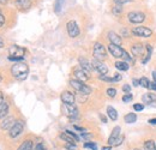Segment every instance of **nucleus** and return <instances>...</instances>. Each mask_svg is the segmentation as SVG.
<instances>
[{
  "instance_id": "41",
  "label": "nucleus",
  "mask_w": 156,
  "mask_h": 150,
  "mask_svg": "<svg viewBox=\"0 0 156 150\" xmlns=\"http://www.w3.org/2000/svg\"><path fill=\"white\" fill-rule=\"evenodd\" d=\"M34 150H46V148H44V145H43L42 143H39V144L34 148Z\"/></svg>"
},
{
  "instance_id": "20",
  "label": "nucleus",
  "mask_w": 156,
  "mask_h": 150,
  "mask_svg": "<svg viewBox=\"0 0 156 150\" xmlns=\"http://www.w3.org/2000/svg\"><path fill=\"white\" fill-rule=\"evenodd\" d=\"M142 100H143V102H144V103H147V105H150V103H153V102H156V96L154 94H150V93H148V94L143 95Z\"/></svg>"
},
{
  "instance_id": "2",
  "label": "nucleus",
  "mask_w": 156,
  "mask_h": 150,
  "mask_svg": "<svg viewBox=\"0 0 156 150\" xmlns=\"http://www.w3.org/2000/svg\"><path fill=\"white\" fill-rule=\"evenodd\" d=\"M9 53H10L9 60H11V61H22V60L24 59L25 49H24L23 47H20V46L13 45V46L10 47Z\"/></svg>"
},
{
  "instance_id": "27",
  "label": "nucleus",
  "mask_w": 156,
  "mask_h": 150,
  "mask_svg": "<svg viewBox=\"0 0 156 150\" xmlns=\"http://www.w3.org/2000/svg\"><path fill=\"white\" fill-rule=\"evenodd\" d=\"M64 1L65 0H55L54 1V12L55 13H59L61 11V9L64 6Z\"/></svg>"
},
{
  "instance_id": "10",
  "label": "nucleus",
  "mask_w": 156,
  "mask_h": 150,
  "mask_svg": "<svg viewBox=\"0 0 156 150\" xmlns=\"http://www.w3.org/2000/svg\"><path fill=\"white\" fill-rule=\"evenodd\" d=\"M91 65H93V67L98 71L100 75H107V72H108V67H107L102 61L94 59L93 62H91Z\"/></svg>"
},
{
  "instance_id": "49",
  "label": "nucleus",
  "mask_w": 156,
  "mask_h": 150,
  "mask_svg": "<svg viewBox=\"0 0 156 150\" xmlns=\"http://www.w3.org/2000/svg\"><path fill=\"white\" fill-rule=\"evenodd\" d=\"M2 100H4V96H2V93H1V91H0V105H1V103H2V102H4V101H2Z\"/></svg>"
},
{
  "instance_id": "9",
  "label": "nucleus",
  "mask_w": 156,
  "mask_h": 150,
  "mask_svg": "<svg viewBox=\"0 0 156 150\" xmlns=\"http://www.w3.org/2000/svg\"><path fill=\"white\" fill-rule=\"evenodd\" d=\"M66 28H67V33L72 38H77L79 35V28H78L77 23L75 20H70L67 24H66Z\"/></svg>"
},
{
  "instance_id": "28",
  "label": "nucleus",
  "mask_w": 156,
  "mask_h": 150,
  "mask_svg": "<svg viewBox=\"0 0 156 150\" xmlns=\"http://www.w3.org/2000/svg\"><path fill=\"white\" fill-rule=\"evenodd\" d=\"M60 138L64 139V141H66V143H76V141H75L70 134H67L66 132L61 133V134H60Z\"/></svg>"
},
{
  "instance_id": "42",
  "label": "nucleus",
  "mask_w": 156,
  "mask_h": 150,
  "mask_svg": "<svg viewBox=\"0 0 156 150\" xmlns=\"http://www.w3.org/2000/svg\"><path fill=\"white\" fill-rule=\"evenodd\" d=\"M149 89L150 90H156V82H150V84H149Z\"/></svg>"
},
{
  "instance_id": "8",
  "label": "nucleus",
  "mask_w": 156,
  "mask_h": 150,
  "mask_svg": "<svg viewBox=\"0 0 156 150\" xmlns=\"http://www.w3.org/2000/svg\"><path fill=\"white\" fill-rule=\"evenodd\" d=\"M23 129H24V124H23V121H22V120L16 121L15 125L12 126V129L10 130V137H12V138L18 137L20 133L23 132Z\"/></svg>"
},
{
  "instance_id": "43",
  "label": "nucleus",
  "mask_w": 156,
  "mask_h": 150,
  "mask_svg": "<svg viewBox=\"0 0 156 150\" xmlns=\"http://www.w3.org/2000/svg\"><path fill=\"white\" fill-rule=\"evenodd\" d=\"M121 78H122V76L117 73V75L113 77V82H119V80H121Z\"/></svg>"
},
{
  "instance_id": "33",
  "label": "nucleus",
  "mask_w": 156,
  "mask_h": 150,
  "mask_svg": "<svg viewBox=\"0 0 156 150\" xmlns=\"http://www.w3.org/2000/svg\"><path fill=\"white\" fill-rule=\"evenodd\" d=\"M107 95H108L109 97H115L117 90H115L114 88H108V89H107Z\"/></svg>"
},
{
  "instance_id": "15",
  "label": "nucleus",
  "mask_w": 156,
  "mask_h": 150,
  "mask_svg": "<svg viewBox=\"0 0 156 150\" xmlns=\"http://www.w3.org/2000/svg\"><path fill=\"white\" fill-rule=\"evenodd\" d=\"M15 118L13 116H6L4 119V121L1 123V129L2 130H11L12 126L15 125Z\"/></svg>"
},
{
  "instance_id": "11",
  "label": "nucleus",
  "mask_w": 156,
  "mask_h": 150,
  "mask_svg": "<svg viewBox=\"0 0 156 150\" xmlns=\"http://www.w3.org/2000/svg\"><path fill=\"white\" fill-rule=\"evenodd\" d=\"M108 51H109V53L114 56V58H122L124 56V52H125L120 46L113 45V43H109Z\"/></svg>"
},
{
  "instance_id": "22",
  "label": "nucleus",
  "mask_w": 156,
  "mask_h": 150,
  "mask_svg": "<svg viewBox=\"0 0 156 150\" xmlns=\"http://www.w3.org/2000/svg\"><path fill=\"white\" fill-rule=\"evenodd\" d=\"M115 67H117L118 70H120V71H127L130 65H129V62L122 60V61H117L115 62Z\"/></svg>"
},
{
  "instance_id": "5",
  "label": "nucleus",
  "mask_w": 156,
  "mask_h": 150,
  "mask_svg": "<svg viewBox=\"0 0 156 150\" xmlns=\"http://www.w3.org/2000/svg\"><path fill=\"white\" fill-rule=\"evenodd\" d=\"M93 54H94V58H95L96 60H100V61H102V60H105V59L107 58L106 48H105V47H103V45H102V43H100V42H96V43L94 45Z\"/></svg>"
},
{
  "instance_id": "30",
  "label": "nucleus",
  "mask_w": 156,
  "mask_h": 150,
  "mask_svg": "<svg viewBox=\"0 0 156 150\" xmlns=\"http://www.w3.org/2000/svg\"><path fill=\"white\" fill-rule=\"evenodd\" d=\"M139 84H140L143 88L149 89V84H150V82H149V79H148L147 77H142V78L139 79Z\"/></svg>"
},
{
  "instance_id": "1",
  "label": "nucleus",
  "mask_w": 156,
  "mask_h": 150,
  "mask_svg": "<svg viewBox=\"0 0 156 150\" xmlns=\"http://www.w3.org/2000/svg\"><path fill=\"white\" fill-rule=\"evenodd\" d=\"M11 73L13 75V77H16L18 80H24L28 73H29V67L25 62H17L12 66L11 69Z\"/></svg>"
},
{
  "instance_id": "45",
  "label": "nucleus",
  "mask_w": 156,
  "mask_h": 150,
  "mask_svg": "<svg viewBox=\"0 0 156 150\" xmlns=\"http://www.w3.org/2000/svg\"><path fill=\"white\" fill-rule=\"evenodd\" d=\"M4 23H5V17L0 13V27H2V25H4Z\"/></svg>"
},
{
  "instance_id": "4",
  "label": "nucleus",
  "mask_w": 156,
  "mask_h": 150,
  "mask_svg": "<svg viewBox=\"0 0 156 150\" xmlns=\"http://www.w3.org/2000/svg\"><path fill=\"white\" fill-rule=\"evenodd\" d=\"M70 85H71L75 90H77V91H79L80 94H83V95H89L91 93V88L88 87L87 84H84L83 82L78 80V79H71V80H70Z\"/></svg>"
},
{
  "instance_id": "54",
  "label": "nucleus",
  "mask_w": 156,
  "mask_h": 150,
  "mask_svg": "<svg viewBox=\"0 0 156 150\" xmlns=\"http://www.w3.org/2000/svg\"><path fill=\"white\" fill-rule=\"evenodd\" d=\"M135 150H138V149H135Z\"/></svg>"
},
{
  "instance_id": "16",
  "label": "nucleus",
  "mask_w": 156,
  "mask_h": 150,
  "mask_svg": "<svg viewBox=\"0 0 156 150\" xmlns=\"http://www.w3.org/2000/svg\"><path fill=\"white\" fill-rule=\"evenodd\" d=\"M78 61H79L80 67H82L85 72H88V73H89V72H91V71H93V69H94V67H93L91 62H89L85 58H79V60H78Z\"/></svg>"
},
{
  "instance_id": "50",
  "label": "nucleus",
  "mask_w": 156,
  "mask_h": 150,
  "mask_svg": "<svg viewBox=\"0 0 156 150\" xmlns=\"http://www.w3.org/2000/svg\"><path fill=\"white\" fill-rule=\"evenodd\" d=\"M4 47V40L0 38V48H2Z\"/></svg>"
},
{
  "instance_id": "48",
  "label": "nucleus",
  "mask_w": 156,
  "mask_h": 150,
  "mask_svg": "<svg viewBox=\"0 0 156 150\" xmlns=\"http://www.w3.org/2000/svg\"><path fill=\"white\" fill-rule=\"evenodd\" d=\"M100 118H101V120H102V123H107V119H106V116H105V115H102V114H100Z\"/></svg>"
},
{
  "instance_id": "7",
  "label": "nucleus",
  "mask_w": 156,
  "mask_h": 150,
  "mask_svg": "<svg viewBox=\"0 0 156 150\" xmlns=\"http://www.w3.org/2000/svg\"><path fill=\"white\" fill-rule=\"evenodd\" d=\"M127 18H129V20L131 23H133V24H139V23L144 22L145 15L143 12H139V11H132V12H130L127 15Z\"/></svg>"
},
{
  "instance_id": "44",
  "label": "nucleus",
  "mask_w": 156,
  "mask_h": 150,
  "mask_svg": "<svg viewBox=\"0 0 156 150\" xmlns=\"http://www.w3.org/2000/svg\"><path fill=\"white\" fill-rule=\"evenodd\" d=\"M73 127H75V130H77V131H80L82 133H84V131H85V129H83V127H80V126H77V125H75Z\"/></svg>"
},
{
  "instance_id": "26",
  "label": "nucleus",
  "mask_w": 156,
  "mask_h": 150,
  "mask_svg": "<svg viewBox=\"0 0 156 150\" xmlns=\"http://www.w3.org/2000/svg\"><path fill=\"white\" fill-rule=\"evenodd\" d=\"M7 113H9V105L5 103V102H2L0 105V119L5 118L7 115Z\"/></svg>"
},
{
  "instance_id": "39",
  "label": "nucleus",
  "mask_w": 156,
  "mask_h": 150,
  "mask_svg": "<svg viewBox=\"0 0 156 150\" xmlns=\"http://www.w3.org/2000/svg\"><path fill=\"white\" fill-rule=\"evenodd\" d=\"M150 58H151V52H148V54H147V56L142 60V62H143V64H147V62L150 60Z\"/></svg>"
},
{
  "instance_id": "25",
  "label": "nucleus",
  "mask_w": 156,
  "mask_h": 150,
  "mask_svg": "<svg viewBox=\"0 0 156 150\" xmlns=\"http://www.w3.org/2000/svg\"><path fill=\"white\" fill-rule=\"evenodd\" d=\"M144 150H156V144H155V141L153 139H148L144 142Z\"/></svg>"
},
{
  "instance_id": "40",
  "label": "nucleus",
  "mask_w": 156,
  "mask_h": 150,
  "mask_svg": "<svg viewBox=\"0 0 156 150\" xmlns=\"http://www.w3.org/2000/svg\"><path fill=\"white\" fill-rule=\"evenodd\" d=\"M131 0H114V2L117 4V5H124V4H127V2H130Z\"/></svg>"
},
{
  "instance_id": "12",
  "label": "nucleus",
  "mask_w": 156,
  "mask_h": 150,
  "mask_svg": "<svg viewBox=\"0 0 156 150\" xmlns=\"http://www.w3.org/2000/svg\"><path fill=\"white\" fill-rule=\"evenodd\" d=\"M64 111L65 114L70 118H77L78 116V109L76 108L75 105H66L64 103Z\"/></svg>"
},
{
  "instance_id": "21",
  "label": "nucleus",
  "mask_w": 156,
  "mask_h": 150,
  "mask_svg": "<svg viewBox=\"0 0 156 150\" xmlns=\"http://www.w3.org/2000/svg\"><path fill=\"white\" fill-rule=\"evenodd\" d=\"M124 120H125L126 124H133L137 121V115L135 113H129L124 116Z\"/></svg>"
},
{
  "instance_id": "18",
  "label": "nucleus",
  "mask_w": 156,
  "mask_h": 150,
  "mask_svg": "<svg viewBox=\"0 0 156 150\" xmlns=\"http://www.w3.org/2000/svg\"><path fill=\"white\" fill-rule=\"evenodd\" d=\"M108 40L111 41V43L117 45V46H120L121 42H122L121 38L118 35L117 33H114V31H109V33H108Z\"/></svg>"
},
{
  "instance_id": "51",
  "label": "nucleus",
  "mask_w": 156,
  "mask_h": 150,
  "mask_svg": "<svg viewBox=\"0 0 156 150\" xmlns=\"http://www.w3.org/2000/svg\"><path fill=\"white\" fill-rule=\"evenodd\" d=\"M153 78H154V80L156 82V71H154V72H153Z\"/></svg>"
},
{
  "instance_id": "23",
  "label": "nucleus",
  "mask_w": 156,
  "mask_h": 150,
  "mask_svg": "<svg viewBox=\"0 0 156 150\" xmlns=\"http://www.w3.org/2000/svg\"><path fill=\"white\" fill-rule=\"evenodd\" d=\"M17 150H33V141H24Z\"/></svg>"
},
{
  "instance_id": "17",
  "label": "nucleus",
  "mask_w": 156,
  "mask_h": 150,
  "mask_svg": "<svg viewBox=\"0 0 156 150\" xmlns=\"http://www.w3.org/2000/svg\"><path fill=\"white\" fill-rule=\"evenodd\" d=\"M131 53H132L135 56H142L143 55V53H144V46L140 45V43L133 45L132 48H131Z\"/></svg>"
},
{
  "instance_id": "38",
  "label": "nucleus",
  "mask_w": 156,
  "mask_h": 150,
  "mask_svg": "<svg viewBox=\"0 0 156 150\" xmlns=\"http://www.w3.org/2000/svg\"><path fill=\"white\" fill-rule=\"evenodd\" d=\"M122 90L126 93V94H129V93H131V85H129V84H125L124 87H122Z\"/></svg>"
},
{
  "instance_id": "52",
  "label": "nucleus",
  "mask_w": 156,
  "mask_h": 150,
  "mask_svg": "<svg viewBox=\"0 0 156 150\" xmlns=\"http://www.w3.org/2000/svg\"><path fill=\"white\" fill-rule=\"evenodd\" d=\"M101 150H111V147H103Z\"/></svg>"
},
{
  "instance_id": "36",
  "label": "nucleus",
  "mask_w": 156,
  "mask_h": 150,
  "mask_svg": "<svg viewBox=\"0 0 156 150\" xmlns=\"http://www.w3.org/2000/svg\"><path fill=\"white\" fill-rule=\"evenodd\" d=\"M133 109H135L136 112H140V111L144 109V105H142V103H135V105H133Z\"/></svg>"
},
{
  "instance_id": "3",
  "label": "nucleus",
  "mask_w": 156,
  "mask_h": 150,
  "mask_svg": "<svg viewBox=\"0 0 156 150\" xmlns=\"http://www.w3.org/2000/svg\"><path fill=\"white\" fill-rule=\"evenodd\" d=\"M124 141V136H121V129L120 126H115L112 131V134L108 138V144L109 147H118Z\"/></svg>"
},
{
  "instance_id": "24",
  "label": "nucleus",
  "mask_w": 156,
  "mask_h": 150,
  "mask_svg": "<svg viewBox=\"0 0 156 150\" xmlns=\"http://www.w3.org/2000/svg\"><path fill=\"white\" fill-rule=\"evenodd\" d=\"M107 115L109 116V119H112L113 121H115L118 119V113H117V111L113 108V107H107Z\"/></svg>"
},
{
  "instance_id": "6",
  "label": "nucleus",
  "mask_w": 156,
  "mask_h": 150,
  "mask_svg": "<svg viewBox=\"0 0 156 150\" xmlns=\"http://www.w3.org/2000/svg\"><path fill=\"white\" fill-rule=\"evenodd\" d=\"M132 34L137 38H150L153 35V31L147 27H136L132 29Z\"/></svg>"
},
{
  "instance_id": "47",
  "label": "nucleus",
  "mask_w": 156,
  "mask_h": 150,
  "mask_svg": "<svg viewBox=\"0 0 156 150\" xmlns=\"http://www.w3.org/2000/svg\"><path fill=\"white\" fill-rule=\"evenodd\" d=\"M132 83H133V85H135V87H138V85H139V79H133V80H132Z\"/></svg>"
},
{
  "instance_id": "34",
  "label": "nucleus",
  "mask_w": 156,
  "mask_h": 150,
  "mask_svg": "<svg viewBox=\"0 0 156 150\" xmlns=\"http://www.w3.org/2000/svg\"><path fill=\"white\" fill-rule=\"evenodd\" d=\"M98 78L101 80H105V82H113V77H108L107 75H100Z\"/></svg>"
},
{
  "instance_id": "31",
  "label": "nucleus",
  "mask_w": 156,
  "mask_h": 150,
  "mask_svg": "<svg viewBox=\"0 0 156 150\" xmlns=\"http://www.w3.org/2000/svg\"><path fill=\"white\" fill-rule=\"evenodd\" d=\"M84 148H89L91 150H98V145L95 143H93V142H87V143H84Z\"/></svg>"
},
{
  "instance_id": "53",
  "label": "nucleus",
  "mask_w": 156,
  "mask_h": 150,
  "mask_svg": "<svg viewBox=\"0 0 156 150\" xmlns=\"http://www.w3.org/2000/svg\"><path fill=\"white\" fill-rule=\"evenodd\" d=\"M6 1H9V0H0V2H2V4H5Z\"/></svg>"
},
{
  "instance_id": "29",
  "label": "nucleus",
  "mask_w": 156,
  "mask_h": 150,
  "mask_svg": "<svg viewBox=\"0 0 156 150\" xmlns=\"http://www.w3.org/2000/svg\"><path fill=\"white\" fill-rule=\"evenodd\" d=\"M112 13L114 16H119L122 13V5H115L113 9H112Z\"/></svg>"
},
{
  "instance_id": "46",
  "label": "nucleus",
  "mask_w": 156,
  "mask_h": 150,
  "mask_svg": "<svg viewBox=\"0 0 156 150\" xmlns=\"http://www.w3.org/2000/svg\"><path fill=\"white\" fill-rule=\"evenodd\" d=\"M150 125H156V118H153V119H149V121H148Z\"/></svg>"
},
{
  "instance_id": "35",
  "label": "nucleus",
  "mask_w": 156,
  "mask_h": 150,
  "mask_svg": "<svg viewBox=\"0 0 156 150\" xmlns=\"http://www.w3.org/2000/svg\"><path fill=\"white\" fill-rule=\"evenodd\" d=\"M65 148L67 150H77V145H76V143H66Z\"/></svg>"
},
{
  "instance_id": "32",
  "label": "nucleus",
  "mask_w": 156,
  "mask_h": 150,
  "mask_svg": "<svg viewBox=\"0 0 156 150\" xmlns=\"http://www.w3.org/2000/svg\"><path fill=\"white\" fill-rule=\"evenodd\" d=\"M133 98V95L131 94V93H129V94H125L122 96V101L125 102V103H127V102H131V100Z\"/></svg>"
},
{
  "instance_id": "14",
  "label": "nucleus",
  "mask_w": 156,
  "mask_h": 150,
  "mask_svg": "<svg viewBox=\"0 0 156 150\" xmlns=\"http://www.w3.org/2000/svg\"><path fill=\"white\" fill-rule=\"evenodd\" d=\"M61 101L66 105H75V101H76V97L75 95L70 91H64L61 94Z\"/></svg>"
},
{
  "instance_id": "13",
  "label": "nucleus",
  "mask_w": 156,
  "mask_h": 150,
  "mask_svg": "<svg viewBox=\"0 0 156 150\" xmlns=\"http://www.w3.org/2000/svg\"><path fill=\"white\" fill-rule=\"evenodd\" d=\"M73 73H75V76H76V78H77L78 80H80V82H83V83L89 79L88 72H85L82 67H76V69L73 70Z\"/></svg>"
},
{
  "instance_id": "19",
  "label": "nucleus",
  "mask_w": 156,
  "mask_h": 150,
  "mask_svg": "<svg viewBox=\"0 0 156 150\" xmlns=\"http://www.w3.org/2000/svg\"><path fill=\"white\" fill-rule=\"evenodd\" d=\"M16 6L22 11L28 10L31 7V0H16Z\"/></svg>"
},
{
  "instance_id": "37",
  "label": "nucleus",
  "mask_w": 156,
  "mask_h": 150,
  "mask_svg": "<svg viewBox=\"0 0 156 150\" xmlns=\"http://www.w3.org/2000/svg\"><path fill=\"white\" fill-rule=\"evenodd\" d=\"M65 132H66L67 134H70V136H71V137H72V138L76 141V143H77L78 141H79V137H78V136L76 134V133H75V132H71V131H69V130H66Z\"/></svg>"
}]
</instances>
